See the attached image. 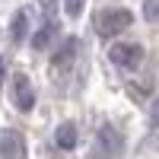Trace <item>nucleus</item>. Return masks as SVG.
I'll return each instance as SVG.
<instances>
[{
	"label": "nucleus",
	"instance_id": "obj_8",
	"mask_svg": "<svg viewBox=\"0 0 159 159\" xmlns=\"http://www.w3.org/2000/svg\"><path fill=\"white\" fill-rule=\"evenodd\" d=\"M25 35H29V13L16 10V16H13V22H10V38L13 42H25Z\"/></svg>",
	"mask_w": 159,
	"mask_h": 159
},
{
	"label": "nucleus",
	"instance_id": "obj_12",
	"mask_svg": "<svg viewBox=\"0 0 159 159\" xmlns=\"http://www.w3.org/2000/svg\"><path fill=\"white\" fill-rule=\"evenodd\" d=\"M150 118H153V121H156V124H159V99H156V102H153V105H150Z\"/></svg>",
	"mask_w": 159,
	"mask_h": 159
},
{
	"label": "nucleus",
	"instance_id": "obj_14",
	"mask_svg": "<svg viewBox=\"0 0 159 159\" xmlns=\"http://www.w3.org/2000/svg\"><path fill=\"white\" fill-rule=\"evenodd\" d=\"M3 73H7V70H3V57H0V83H3Z\"/></svg>",
	"mask_w": 159,
	"mask_h": 159
},
{
	"label": "nucleus",
	"instance_id": "obj_2",
	"mask_svg": "<svg viewBox=\"0 0 159 159\" xmlns=\"http://www.w3.org/2000/svg\"><path fill=\"white\" fill-rule=\"evenodd\" d=\"M130 22H134L130 10L111 7V10H102L96 16V29H99V35H121L124 29H130Z\"/></svg>",
	"mask_w": 159,
	"mask_h": 159
},
{
	"label": "nucleus",
	"instance_id": "obj_7",
	"mask_svg": "<svg viewBox=\"0 0 159 159\" xmlns=\"http://www.w3.org/2000/svg\"><path fill=\"white\" fill-rule=\"evenodd\" d=\"M54 38H57V25L48 19L42 29H35V35H32V48H35V51H45L51 42H54Z\"/></svg>",
	"mask_w": 159,
	"mask_h": 159
},
{
	"label": "nucleus",
	"instance_id": "obj_1",
	"mask_svg": "<svg viewBox=\"0 0 159 159\" xmlns=\"http://www.w3.org/2000/svg\"><path fill=\"white\" fill-rule=\"evenodd\" d=\"M124 153V134L115 124H102L92 140V159H118Z\"/></svg>",
	"mask_w": 159,
	"mask_h": 159
},
{
	"label": "nucleus",
	"instance_id": "obj_4",
	"mask_svg": "<svg viewBox=\"0 0 159 159\" xmlns=\"http://www.w3.org/2000/svg\"><path fill=\"white\" fill-rule=\"evenodd\" d=\"M10 92H13V105H16L22 115L35 108V89H32V83H29V76H25V73H13Z\"/></svg>",
	"mask_w": 159,
	"mask_h": 159
},
{
	"label": "nucleus",
	"instance_id": "obj_11",
	"mask_svg": "<svg viewBox=\"0 0 159 159\" xmlns=\"http://www.w3.org/2000/svg\"><path fill=\"white\" fill-rule=\"evenodd\" d=\"M143 16L150 22H159V0H143Z\"/></svg>",
	"mask_w": 159,
	"mask_h": 159
},
{
	"label": "nucleus",
	"instance_id": "obj_5",
	"mask_svg": "<svg viewBox=\"0 0 159 159\" xmlns=\"http://www.w3.org/2000/svg\"><path fill=\"white\" fill-rule=\"evenodd\" d=\"M0 156L3 159H25V140L19 130H3L0 134Z\"/></svg>",
	"mask_w": 159,
	"mask_h": 159
},
{
	"label": "nucleus",
	"instance_id": "obj_10",
	"mask_svg": "<svg viewBox=\"0 0 159 159\" xmlns=\"http://www.w3.org/2000/svg\"><path fill=\"white\" fill-rule=\"evenodd\" d=\"M83 7H86V0H64V13H67L70 19H80Z\"/></svg>",
	"mask_w": 159,
	"mask_h": 159
},
{
	"label": "nucleus",
	"instance_id": "obj_6",
	"mask_svg": "<svg viewBox=\"0 0 159 159\" xmlns=\"http://www.w3.org/2000/svg\"><path fill=\"white\" fill-rule=\"evenodd\" d=\"M54 143H57L61 150H73V147H76V124H73V121L57 124V130H54Z\"/></svg>",
	"mask_w": 159,
	"mask_h": 159
},
{
	"label": "nucleus",
	"instance_id": "obj_3",
	"mask_svg": "<svg viewBox=\"0 0 159 159\" xmlns=\"http://www.w3.org/2000/svg\"><path fill=\"white\" fill-rule=\"evenodd\" d=\"M108 61L115 64V67H121V70H137L140 61H143V48L134 45V42H118L108 51Z\"/></svg>",
	"mask_w": 159,
	"mask_h": 159
},
{
	"label": "nucleus",
	"instance_id": "obj_13",
	"mask_svg": "<svg viewBox=\"0 0 159 159\" xmlns=\"http://www.w3.org/2000/svg\"><path fill=\"white\" fill-rule=\"evenodd\" d=\"M38 3H42L45 10H54V3H57V0H38Z\"/></svg>",
	"mask_w": 159,
	"mask_h": 159
},
{
	"label": "nucleus",
	"instance_id": "obj_9",
	"mask_svg": "<svg viewBox=\"0 0 159 159\" xmlns=\"http://www.w3.org/2000/svg\"><path fill=\"white\" fill-rule=\"evenodd\" d=\"M76 48H80L76 38H67V42L61 45V51L54 54V67H67V64L73 61V54H76Z\"/></svg>",
	"mask_w": 159,
	"mask_h": 159
}]
</instances>
